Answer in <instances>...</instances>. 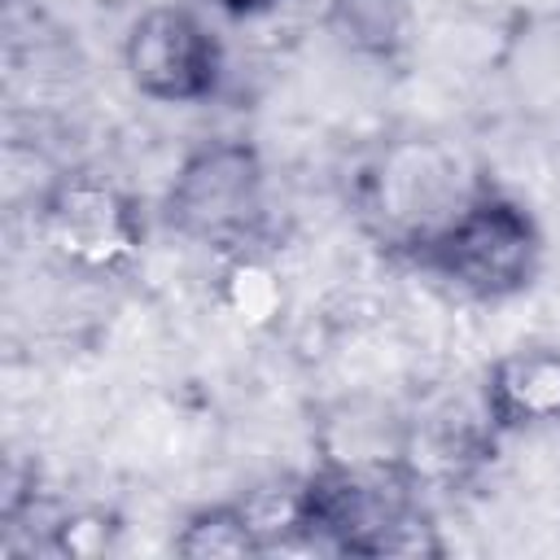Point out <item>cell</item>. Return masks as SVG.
<instances>
[{"instance_id": "1", "label": "cell", "mask_w": 560, "mask_h": 560, "mask_svg": "<svg viewBox=\"0 0 560 560\" xmlns=\"http://www.w3.org/2000/svg\"><path fill=\"white\" fill-rule=\"evenodd\" d=\"M302 547L332 556H442L407 459H319L298 494Z\"/></svg>"}, {"instance_id": "2", "label": "cell", "mask_w": 560, "mask_h": 560, "mask_svg": "<svg viewBox=\"0 0 560 560\" xmlns=\"http://www.w3.org/2000/svg\"><path fill=\"white\" fill-rule=\"evenodd\" d=\"M407 262L472 302H508L542 271V228L525 201L494 184H477L472 197L407 254Z\"/></svg>"}, {"instance_id": "3", "label": "cell", "mask_w": 560, "mask_h": 560, "mask_svg": "<svg viewBox=\"0 0 560 560\" xmlns=\"http://www.w3.org/2000/svg\"><path fill=\"white\" fill-rule=\"evenodd\" d=\"M162 223L219 258L262 245L267 166L249 140H206L175 166L162 192Z\"/></svg>"}, {"instance_id": "4", "label": "cell", "mask_w": 560, "mask_h": 560, "mask_svg": "<svg viewBox=\"0 0 560 560\" xmlns=\"http://www.w3.org/2000/svg\"><path fill=\"white\" fill-rule=\"evenodd\" d=\"M35 232L66 271L114 280L140 262L144 206L101 171H66L39 192Z\"/></svg>"}, {"instance_id": "5", "label": "cell", "mask_w": 560, "mask_h": 560, "mask_svg": "<svg viewBox=\"0 0 560 560\" xmlns=\"http://www.w3.org/2000/svg\"><path fill=\"white\" fill-rule=\"evenodd\" d=\"M477 184L464 179L459 153L438 140H398L381 153L376 171L368 175V214L394 254H411L424 236H433Z\"/></svg>"}, {"instance_id": "6", "label": "cell", "mask_w": 560, "mask_h": 560, "mask_svg": "<svg viewBox=\"0 0 560 560\" xmlns=\"http://www.w3.org/2000/svg\"><path fill=\"white\" fill-rule=\"evenodd\" d=\"M127 83L158 105H201L223 83V48L188 4H153L122 35Z\"/></svg>"}, {"instance_id": "7", "label": "cell", "mask_w": 560, "mask_h": 560, "mask_svg": "<svg viewBox=\"0 0 560 560\" xmlns=\"http://www.w3.org/2000/svg\"><path fill=\"white\" fill-rule=\"evenodd\" d=\"M481 416L490 433L560 429V346L529 341L499 354L481 376Z\"/></svg>"}, {"instance_id": "8", "label": "cell", "mask_w": 560, "mask_h": 560, "mask_svg": "<svg viewBox=\"0 0 560 560\" xmlns=\"http://www.w3.org/2000/svg\"><path fill=\"white\" fill-rule=\"evenodd\" d=\"M214 302L245 328H267L284 315V276L280 267L267 258L262 245L254 249H236L223 258L219 267V284H214Z\"/></svg>"}, {"instance_id": "9", "label": "cell", "mask_w": 560, "mask_h": 560, "mask_svg": "<svg viewBox=\"0 0 560 560\" xmlns=\"http://www.w3.org/2000/svg\"><path fill=\"white\" fill-rule=\"evenodd\" d=\"M171 551L175 556H188V560H245V556H267L245 499L206 503V508L188 512L184 525L171 538Z\"/></svg>"}, {"instance_id": "10", "label": "cell", "mask_w": 560, "mask_h": 560, "mask_svg": "<svg viewBox=\"0 0 560 560\" xmlns=\"http://www.w3.org/2000/svg\"><path fill=\"white\" fill-rule=\"evenodd\" d=\"M109 534H114V516H105V512H74V516H61L52 525V551H61V556H92V551L109 547Z\"/></svg>"}, {"instance_id": "11", "label": "cell", "mask_w": 560, "mask_h": 560, "mask_svg": "<svg viewBox=\"0 0 560 560\" xmlns=\"http://www.w3.org/2000/svg\"><path fill=\"white\" fill-rule=\"evenodd\" d=\"M210 9H219L223 18H258L267 9H276L280 0H206Z\"/></svg>"}]
</instances>
